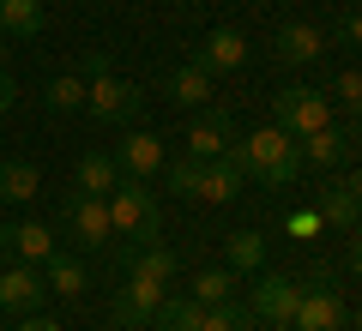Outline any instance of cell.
Segmentation results:
<instances>
[{"mask_svg":"<svg viewBox=\"0 0 362 331\" xmlns=\"http://www.w3.org/2000/svg\"><path fill=\"white\" fill-rule=\"evenodd\" d=\"M230 151H235V163H242V175H254L259 187H272V193L296 187V175H302V151H296V139H290V133H278V127L247 133V139H235Z\"/></svg>","mask_w":362,"mask_h":331,"instance_id":"cell-1","label":"cell"},{"mask_svg":"<svg viewBox=\"0 0 362 331\" xmlns=\"http://www.w3.org/2000/svg\"><path fill=\"white\" fill-rule=\"evenodd\" d=\"M103 205H109V229H115V241H127V247L157 241V229H163V211H157V193L145 187V181L121 175L115 187L103 193Z\"/></svg>","mask_w":362,"mask_h":331,"instance_id":"cell-2","label":"cell"},{"mask_svg":"<svg viewBox=\"0 0 362 331\" xmlns=\"http://www.w3.org/2000/svg\"><path fill=\"white\" fill-rule=\"evenodd\" d=\"M85 115L103 127H139L145 121V90L121 73H97L85 78Z\"/></svg>","mask_w":362,"mask_h":331,"instance_id":"cell-3","label":"cell"},{"mask_svg":"<svg viewBox=\"0 0 362 331\" xmlns=\"http://www.w3.org/2000/svg\"><path fill=\"white\" fill-rule=\"evenodd\" d=\"M272 127L290 139H308L314 127H332V97L320 85H284L272 97Z\"/></svg>","mask_w":362,"mask_h":331,"instance_id":"cell-4","label":"cell"},{"mask_svg":"<svg viewBox=\"0 0 362 331\" xmlns=\"http://www.w3.org/2000/svg\"><path fill=\"white\" fill-rule=\"evenodd\" d=\"M296 295H302V283L290 277V271H254V295H247V307H254V319H266L272 331H290Z\"/></svg>","mask_w":362,"mask_h":331,"instance_id":"cell-5","label":"cell"},{"mask_svg":"<svg viewBox=\"0 0 362 331\" xmlns=\"http://www.w3.org/2000/svg\"><path fill=\"white\" fill-rule=\"evenodd\" d=\"M296 151H302V169H320V175L350 169L356 163V121H344V127H314L308 139H296Z\"/></svg>","mask_w":362,"mask_h":331,"instance_id":"cell-6","label":"cell"},{"mask_svg":"<svg viewBox=\"0 0 362 331\" xmlns=\"http://www.w3.org/2000/svg\"><path fill=\"white\" fill-rule=\"evenodd\" d=\"M350 313H344V295L332 289V283H308V289L296 295V313H290V331H344Z\"/></svg>","mask_w":362,"mask_h":331,"instance_id":"cell-7","label":"cell"},{"mask_svg":"<svg viewBox=\"0 0 362 331\" xmlns=\"http://www.w3.org/2000/svg\"><path fill=\"white\" fill-rule=\"evenodd\" d=\"M42 307H49L42 271H37V265H18V259H6V265H0V313L25 319V313H42Z\"/></svg>","mask_w":362,"mask_h":331,"instance_id":"cell-8","label":"cell"},{"mask_svg":"<svg viewBox=\"0 0 362 331\" xmlns=\"http://www.w3.org/2000/svg\"><path fill=\"white\" fill-rule=\"evenodd\" d=\"M314 211H320L326 229H344V235L356 229V217H362V181H356V169H338V175L320 187Z\"/></svg>","mask_w":362,"mask_h":331,"instance_id":"cell-9","label":"cell"},{"mask_svg":"<svg viewBox=\"0 0 362 331\" xmlns=\"http://www.w3.org/2000/svg\"><path fill=\"white\" fill-rule=\"evenodd\" d=\"M66 229H73V241L85 247V253H103V247H115L109 205H103V199H90V193H66Z\"/></svg>","mask_w":362,"mask_h":331,"instance_id":"cell-10","label":"cell"},{"mask_svg":"<svg viewBox=\"0 0 362 331\" xmlns=\"http://www.w3.org/2000/svg\"><path fill=\"white\" fill-rule=\"evenodd\" d=\"M163 295H169L163 283H151L145 271H127V277H121V289H115V325H121V331H145Z\"/></svg>","mask_w":362,"mask_h":331,"instance_id":"cell-11","label":"cell"},{"mask_svg":"<svg viewBox=\"0 0 362 331\" xmlns=\"http://www.w3.org/2000/svg\"><path fill=\"white\" fill-rule=\"evenodd\" d=\"M54 247H61V241H54V229H49V223H37V217H25V223H0V259L42 265Z\"/></svg>","mask_w":362,"mask_h":331,"instance_id":"cell-12","label":"cell"},{"mask_svg":"<svg viewBox=\"0 0 362 331\" xmlns=\"http://www.w3.org/2000/svg\"><path fill=\"white\" fill-rule=\"evenodd\" d=\"M42 289H49V301H85V289H90V271H85V259L73 253V247H54L49 259H42Z\"/></svg>","mask_w":362,"mask_h":331,"instance_id":"cell-13","label":"cell"},{"mask_svg":"<svg viewBox=\"0 0 362 331\" xmlns=\"http://www.w3.org/2000/svg\"><path fill=\"white\" fill-rule=\"evenodd\" d=\"M230 145H235V115H230V109H211V102H206V109H199V121L187 127V139H181V151L206 163V157H223Z\"/></svg>","mask_w":362,"mask_h":331,"instance_id":"cell-14","label":"cell"},{"mask_svg":"<svg viewBox=\"0 0 362 331\" xmlns=\"http://www.w3.org/2000/svg\"><path fill=\"white\" fill-rule=\"evenodd\" d=\"M272 54H278V66H314L326 54V30L308 25V18H290V25H278V37H272Z\"/></svg>","mask_w":362,"mask_h":331,"instance_id":"cell-15","label":"cell"},{"mask_svg":"<svg viewBox=\"0 0 362 331\" xmlns=\"http://www.w3.org/2000/svg\"><path fill=\"white\" fill-rule=\"evenodd\" d=\"M115 169L121 175H133V181H145V175H157V169L169 163V151H163V139H157V133H145V127H127V139L115 145Z\"/></svg>","mask_w":362,"mask_h":331,"instance_id":"cell-16","label":"cell"},{"mask_svg":"<svg viewBox=\"0 0 362 331\" xmlns=\"http://www.w3.org/2000/svg\"><path fill=\"white\" fill-rule=\"evenodd\" d=\"M242 163H235V151H223V157H206L199 163V193L194 199L199 205H230V199H242Z\"/></svg>","mask_w":362,"mask_h":331,"instance_id":"cell-17","label":"cell"},{"mask_svg":"<svg viewBox=\"0 0 362 331\" xmlns=\"http://www.w3.org/2000/svg\"><path fill=\"white\" fill-rule=\"evenodd\" d=\"M121 271H145L151 283H163V289H175L181 283V259L169 241H139V247H121Z\"/></svg>","mask_w":362,"mask_h":331,"instance_id":"cell-18","label":"cell"},{"mask_svg":"<svg viewBox=\"0 0 362 331\" xmlns=\"http://www.w3.org/2000/svg\"><path fill=\"white\" fill-rule=\"evenodd\" d=\"M194 61L206 66L211 78H218V73H242V66H247V37H242V30H211V37L199 42Z\"/></svg>","mask_w":362,"mask_h":331,"instance_id":"cell-19","label":"cell"},{"mask_svg":"<svg viewBox=\"0 0 362 331\" xmlns=\"http://www.w3.org/2000/svg\"><path fill=\"white\" fill-rule=\"evenodd\" d=\"M42 193V169L30 157H0V205H30Z\"/></svg>","mask_w":362,"mask_h":331,"instance_id":"cell-20","label":"cell"},{"mask_svg":"<svg viewBox=\"0 0 362 331\" xmlns=\"http://www.w3.org/2000/svg\"><path fill=\"white\" fill-rule=\"evenodd\" d=\"M49 13H42V0H0V37L13 42H37Z\"/></svg>","mask_w":362,"mask_h":331,"instance_id":"cell-21","label":"cell"},{"mask_svg":"<svg viewBox=\"0 0 362 331\" xmlns=\"http://www.w3.org/2000/svg\"><path fill=\"white\" fill-rule=\"evenodd\" d=\"M163 90L175 97V109H206V102H211V73H206L199 61H181L175 73H169Z\"/></svg>","mask_w":362,"mask_h":331,"instance_id":"cell-22","label":"cell"},{"mask_svg":"<svg viewBox=\"0 0 362 331\" xmlns=\"http://www.w3.org/2000/svg\"><path fill=\"white\" fill-rule=\"evenodd\" d=\"M115 181H121V169H115V157H109V151H85V157L73 163V187L90 193V199H103Z\"/></svg>","mask_w":362,"mask_h":331,"instance_id":"cell-23","label":"cell"},{"mask_svg":"<svg viewBox=\"0 0 362 331\" xmlns=\"http://www.w3.org/2000/svg\"><path fill=\"white\" fill-rule=\"evenodd\" d=\"M223 259H230L235 277H254V271H266V235H259V229H235L230 241H223Z\"/></svg>","mask_w":362,"mask_h":331,"instance_id":"cell-24","label":"cell"},{"mask_svg":"<svg viewBox=\"0 0 362 331\" xmlns=\"http://www.w3.org/2000/svg\"><path fill=\"white\" fill-rule=\"evenodd\" d=\"M199 313H206V307H199L194 295L169 289L163 301H157V313H151V331H199Z\"/></svg>","mask_w":362,"mask_h":331,"instance_id":"cell-25","label":"cell"},{"mask_svg":"<svg viewBox=\"0 0 362 331\" xmlns=\"http://www.w3.org/2000/svg\"><path fill=\"white\" fill-rule=\"evenodd\" d=\"M187 295H194L199 307H218V301H235V271H230V265H211V271H199V277L187 283Z\"/></svg>","mask_w":362,"mask_h":331,"instance_id":"cell-26","label":"cell"},{"mask_svg":"<svg viewBox=\"0 0 362 331\" xmlns=\"http://www.w3.org/2000/svg\"><path fill=\"white\" fill-rule=\"evenodd\" d=\"M42 102H49L54 115H78V109H85V78H78V73L49 78V85H42Z\"/></svg>","mask_w":362,"mask_h":331,"instance_id":"cell-27","label":"cell"},{"mask_svg":"<svg viewBox=\"0 0 362 331\" xmlns=\"http://www.w3.org/2000/svg\"><path fill=\"white\" fill-rule=\"evenodd\" d=\"M163 175H169V193L194 199V193H199V157H187V151H181L175 163H163Z\"/></svg>","mask_w":362,"mask_h":331,"instance_id":"cell-28","label":"cell"},{"mask_svg":"<svg viewBox=\"0 0 362 331\" xmlns=\"http://www.w3.org/2000/svg\"><path fill=\"white\" fill-rule=\"evenodd\" d=\"M356 102H362V73H356V66H344V73L332 78V109H344V115L356 121Z\"/></svg>","mask_w":362,"mask_h":331,"instance_id":"cell-29","label":"cell"},{"mask_svg":"<svg viewBox=\"0 0 362 331\" xmlns=\"http://www.w3.org/2000/svg\"><path fill=\"white\" fill-rule=\"evenodd\" d=\"M199 331H247V313H242L235 301H218V307L199 313Z\"/></svg>","mask_w":362,"mask_h":331,"instance_id":"cell-30","label":"cell"},{"mask_svg":"<svg viewBox=\"0 0 362 331\" xmlns=\"http://www.w3.org/2000/svg\"><path fill=\"white\" fill-rule=\"evenodd\" d=\"M320 229H326L320 211H290V217H284V235H290V241H314Z\"/></svg>","mask_w":362,"mask_h":331,"instance_id":"cell-31","label":"cell"},{"mask_svg":"<svg viewBox=\"0 0 362 331\" xmlns=\"http://www.w3.org/2000/svg\"><path fill=\"white\" fill-rule=\"evenodd\" d=\"M338 42L344 49H362V13L356 6H344V18H338Z\"/></svg>","mask_w":362,"mask_h":331,"instance_id":"cell-32","label":"cell"},{"mask_svg":"<svg viewBox=\"0 0 362 331\" xmlns=\"http://www.w3.org/2000/svg\"><path fill=\"white\" fill-rule=\"evenodd\" d=\"M97 73H115V61H109V49H90V54H85V73H78V78H97Z\"/></svg>","mask_w":362,"mask_h":331,"instance_id":"cell-33","label":"cell"},{"mask_svg":"<svg viewBox=\"0 0 362 331\" xmlns=\"http://www.w3.org/2000/svg\"><path fill=\"white\" fill-rule=\"evenodd\" d=\"M18 331H61V319L42 307V313H25V319H18Z\"/></svg>","mask_w":362,"mask_h":331,"instance_id":"cell-34","label":"cell"},{"mask_svg":"<svg viewBox=\"0 0 362 331\" xmlns=\"http://www.w3.org/2000/svg\"><path fill=\"white\" fill-rule=\"evenodd\" d=\"M13 102H18V85H13V73L0 66V115H13Z\"/></svg>","mask_w":362,"mask_h":331,"instance_id":"cell-35","label":"cell"},{"mask_svg":"<svg viewBox=\"0 0 362 331\" xmlns=\"http://www.w3.org/2000/svg\"><path fill=\"white\" fill-rule=\"evenodd\" d=\"M6 42H13V37H0V66H6V54H13V49H6Z\"/></svg>","mask_w":362,"mask_h":331,"instance_id":"cell-36","label":"cell"},{"mask_svg":"<svg viewBox=\"0 0 362 331\" xmlns=\"http://www.w3.org/2000/svg\"><path fill=\"white\" fill-rule=\"evenodd\" d=\"M54 6H78V0H54Z\"/></svg>","mask_w":362,"mask_h":331,"instance_id":"cell-37","label":"cell"},{"mask_svg":"<svg viewBox=\"0 0 362 331\" xmlns=\"http://www.w3.org/2000/svg\"><path fill=\"white\" fill-rule=\"evenodd\" d=\"M0 265H6V259H0Z\"/></svg>","mask_w":362,"mask_h":331,"instance_id":"cell-38","label":"cell"}]
</instances>
